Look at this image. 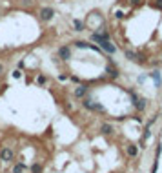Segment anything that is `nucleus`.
Returning <instances> with one entry per match:
<instances>
[{"instance_id":"20e7f679","label":"nucleus","mask_w":162,"mask_h":173,"mask_svg":"<svg viewBox=\"0 0 162 173\" xmlns=\"http://www.w3.org/2000/svg\"><path fill=\"white\" fill-rule=\"evenodd\" d=\"M13 157H15L13 150H9V148H2V150H0V159H2L4 162H11Z\"/></svg>"},{"instance_id":"39448f33","label":"nucleus","mask_w":162,"mask_h":173,"mask_svg":"<svg viewBox=\"0 0 162 173\" xmlns=\"http://www.w3.org/2000/svg\"><path fill=\"white\" fill-rule=\"evenodd\" d=\"M87 90H89V88L84 86V84H80L78 88H75V98H84L87 95Z\"/></svg>"},{"instance_id":"4468645a","label":"nucleus","mask_w":162,"mask_h":173,"mask_svg":"<svg viewBox=\"0 0 162 173\" xmlns=\"http://www.w3.org/2000/svg\"><path fill=\"white\" fill-rule=\"evenodd\" d=\"M46 82H47V77H44V75H38V78H37V84H38V86H44Z\"/></svg>"},{"instance_id":"f257e3e1","label":"nucleus","mask_w":162,"mask_h":173,"mask_svg":"<svg viewBox=\"0 0 162 173\" xmlns=\"http://www.w3.org/2000/svg\"><path fill=\"white\" fill-rule=\"evenodd\" d=\"M86 24H87V26H89L91 29H95V31H99V29H100L102 26H104V18H102L99 13H91L89 17H87Z\"/></svg>"},{"instance_id":"7ed1b4c3","label":"nucleus","mask_w":162,"mask_h":173,"mask_svg":"<svg viewBox=\"0 0 162 173\" xmlns=\"http://www.w3.org/2000/svg\"><path fill=\"white\" fill-rule=\"evenodd\" d=\"M38 15H40V18L42 20H46V22H49L53 17H55V11H53L51 7H42L40 11H38Z\"/></svg>"},{"instance_id":"0eeeda50","label":"nucleus","mask_w":162,"mask_h":173,"mask_svg":"<svg viewBox=\"0 0 162 173\" xmlns=\"http://www.w3.org/2000/svg\"><path fill=\"white\" fill-rule=\"evenodd\" d=\"M106 71L109 73V77H111V78H117V77L120 75V73H119V69L115 67V64H113V62H109V64L106 66Z\"/></svg>"},{"instance_id":"9b49d317","label":"nucleus","mask_w":162,"mask_h":173,"mask_svg":"<svg viewBox=\"0 0 162 173\" xmlns=\"http://www.w3.org/2000/svg\"><path fill=\"white\" fill-rule=\"evenodd\" d=\"M73 44H75V47H80V49H86V47H93L91 44H87V42H84V40H75Z\"/></svg>"},{"instance_id":"1a4fd4ad","label":"nucleus","mask_w":162,"mask_h":173,"mask_svg":"<svg viewBox=\"0 0 162 173\" xmlns=\"http://www.w3.org/2000/svg\"><path fill=\"white\" fill-rule=\"evenodd\" d=\"M100 131L104 133V135H111V133H113V126L107 124V122H104V124L100 126Z\"/></svg>"},{"instance_id":"f03ea898","label":"nucleus","mask_w":162,"mask_h":173,"mask_svg":"<svg viewBox=\"0 0 162 173\" xmlns=\"http://www.w3.org/2000/svg\"><path fill=\"white\" fill-rule=\"evenodd\" d=\"M57 53H58V57H60V60H69L71 58V47L69 46H60Z\"/></svg>"},{"instance_id":"ddd939ff","label":"nucleus","mask_w":162,"mask_h":173,"mask_svg":"<svg viewBox=\"0 0 162 173\" xmlns=\"http://www.w3.org/2000/svg\"><path fill=\"white\" fill-rule=\"evenodd\" d=\"M142 4H144V0H129L131 7H139V6H142Z\"/></svg>"},{"instance_id":"423d86ee","label":"nucleus","mask_w":162,"mask_h":173,"mask_svg":"<svg viewBox=\"0 0 162 173\" xmlns=\"http://www.w3.org/2000/svg\"><path fill=\"white\" fill-rule=\"evenodd\" d=\"M100 47L104 49L106 53H109V55H113V53H117V46H113L111 40H106V42H102L100 44Z\"/></svg>"},{"instance_id":"a211bd4d","label":"nucleus","mask_w":162,"mask_h":173,"mask_svg":"<svg viewBox=\"0 0 162 173\" xmlns=\"http://www.w3.org/2000/svg\"><path fill=\"white\" fill-rule=\"evenodd\" d=\"M155 7H157V9H160V11H162V0H157V2H155Z\"/></svg>"},{"instance_id":"aec40b11","label":"nucleus","mask_w":162,"mask_h":173,"mask_svg":"<svg viewBox=\"0 0 162 173\" xmlns=\"http://www.w3.org/2000/svg\"><path fill=\"white\" fill-rule=\"evenodd\" d=\"M66 78H67V75H66V73H62V75H58V80H66Z\"/></svg>"},{"instance_id":"6ab92c4d","label":"nucleus","mask_w":162,"mask_h":173,"mask_svg":"<svg viewBox=\"0 0 162 173\" xmlns=\"http://www.w3.org/2000/svg\"><path fill=\"white\" fill-rule=\"evenodd\" d=\"M69 78H71V82H80V78H78V77H75V75H69Z\"/></svg>"},{"instance_id":"2eb2a0df","label":"nucleus","mask_w":162,"mask_h":173,"mask_svg":"<svg viewBox=\"0 0 162 173\" xmlns=\"http://www.w3.org/2000/svg\"><path fill=\"white\" fill-rule=\"evenodd\" d=\"M24 168H26L24 164H17V166L13 168V173H22V171H24Z\"/></svg>"},{"instance_id":"6e6552de","label":"nucleus","mask_w":162,"mask_h":173,"mask_svg":"<svg viewBox=\"0 0 162 173\" xmlns=\"http://www.w3.org/2000/svg\"><path fill=\"white\" fill-rule=\"evenodd\" d=\"M126 153L129 157H137V155H139V146H137V144H129L126 148Z\"/></svg>"},{"instance_id":"412c9836","label":"nucleus","mask_w":162,"mask_h":173,"mask_svg":"<svg viewBox=\"0 0 162 173\" xmlns=\"http://www.w3.org/2000/svg\"><path fill=\"white\" fill-rule=\"evenodd\" d=\"M2 73H4V64L0 62V75H2Z\"/></svg>"},{"instance_id":"dca6fc26","label":"nucleus","mask_w":162,"mask_h":173,"mask_svg":"<svg viewBox=\"0 0 162 173\" xmlns=\"http://www.w3.org/2000/svg\"><path fill=\"white\" fill-rule=\"evenodd\" d=\"M11 75H13V78H22V71H20V69H15Z\"/></svg>"},{"instance_id":"4be33fe9","label":"nucleus","mask_w":162,"mask_h":173,"mask_svg":"<svg viewBox=\"0 0 162 173\" xmlns=\"http://www.w3.org/2000/svg\"><path fill=\"white\" fill-rule=\"evenodd\" d=\"M160 62H162V53H160Z\"/></svg>"},{"instance_id":"f8f14e48","label":"nucleus","mask_w":162,"mask_h":173,"mask_svg":"<svg viewBox=\"0 0 162 173\" xmlns=\"http://www.w3.org/2000/svg\"><path fill=\"white\" fill-rule=\"evenodd\" d=\"M115 18L117 20H122V18H126V13L122 9H115Z\"/></svg>"},{"instance_id":"9d476101","label":"nucleus","mask_w":162,"mask_h":173,"mask_svg":"<svg viewBox=\"0 0 162 173\" xmlns=\"http://www.w3.org/2000/svg\"><path fill=\"white\" fill-rule=\"evenodd\" d=\"M73 29H75V31H84V22L82 20H73Z\"/></svg>"},{"instance_id":"f3484780","label":"nucleus","mask_w":162,"mask_h":173,"mask_svg":"<svg viewBox=\"0 0 162 173\" xmlns=\"http://www.w3.org/2000/svg\"><path fill=\"white\" fill-rule=\"evenodd\" d=\"M31 171H33V173H40V171H42V168L38 166V164H33V166H31Z\"/></svg>"}]
</instances>
